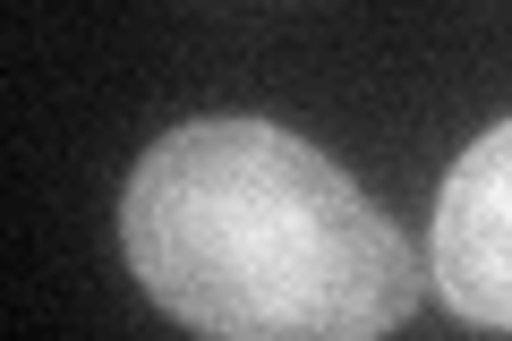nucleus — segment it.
<instances>
[{
    "label": "nucleus",
    "mask_w": 512,
    "mask_h": 341,
    "mask_svg": "<svg viewBox=\"0 0 512 341\" xmlns=\"http://www.w3.org/2000/svg\"><path fill=\"white\" fill-rule=\"evenodd\" d=\"M120 248L137 290L197 341H384L427 282L342 162L239 111L146 145Z\"/></svg>",
    "instance_id": "1"
},
{
    "label": "nucleus",
    "mask_w": 512,
    "mask_h": 341,
    "mask_svg": "<svg viewBox=\"0 0 512 341\" xmlns=\"http://www.w3.org/2000/svg\"><path fill=\"white\" fill-rule=\"evenodd\" d=\"M427 273L444 307L487 333H512V120L470 137V154L436 188V231H427Z\"/></svg>",
    "instance_id": "2"
}]
</instances>
